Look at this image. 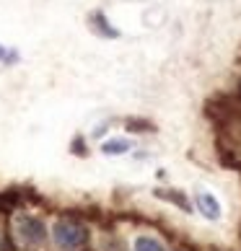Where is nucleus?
I'll return each mask as SVG.
<instances>
[{"mask_svg": "<svg viewBox=\"0 0 241 251\" xmlns=\"http://www.w3.org/2000/svg\"><path fill=\"white\" fill-rule=\"evenodd\" d=\"M52 236H54L57 249H62V251H78L80 246H86L88 230H86V226H80L78 220H68V218H65V220L54 223Z\"/></svg>", "mask_w": 241, "mask_h": 251, "instance_id": "nucleus-1", "label": "nucleus"}, {"mask_svg": "<svg viewBox=\"0 0 241 251\" xmlns=\"http://www.w3.org/2000/svg\"><path fill=\"white\" fill-rule=\"evenodd\" d=\"M94 24H99V31L104 34V36H112V39H114V36H119L117 29H109V21L104 18V13H94Z\"/></svg>", "mask_w": 241, "mask_h": 251, "instance_id": "nucleus-7", "label": "nucleus"}, {"mask_svg": "<svg viewBox=\"0 0 241 251\" xmlns=\"http://www.w3.org/2000/svg\"><path fill=\"white\" fill-rule=\"evenodd\" d=\"M197 207H200V212L208 220H218L220 218V202L213 197L210 192H200L197 194Z\"/></svg>", "mask_w": 241, "mask_h": 251, "instance_id": "nucleus-3", "label": "nucleus"}, {"mask_svg": "<svg viewBox=\"0 0 241 251\" xmlns=\"http://www.w3.org/2000/svg\"><path fill=\"white\" fill-rule=\"evenodd\" d=\"M135 251H166L159 241L156 238H151V236H140L135 241Z\"/></svg>", "mask_w": 241, "mask_h": 251, "instance_id": "nucleus-6", "label": "nucleus"}, {"mask_svg": "<svg viewBox=\"0 0 241 251\" xmlns=\"http://www.w3.org/2000/svg\"><path fill=\"white\" fill-rule=\"evenodd\" d=\"M130 148H133V143L125 140V137H114V140H107L104 145H101V153H107V155H122L127 153Z\"/></svg>", "mask_w": 241, "mask_h": 251, "instance_id": "nucleus-5", "label": "nucleus"}, {"mask_svg": "<svg viewBox=\"0 0 241 251\" xmlns=\"http://www.w3.org/2000/svg\"><path fill=\"white\" fill-rule=\"evenodd\" d=\"M156 197H159V200H169V202H174V204H177V207H182L184 212H192V204H189V200L187 197H184V192H179V189H159V192H156Z\"/></svg>", "mask_w": 241, "mask_h": 251, "instance_id": "nucleus-4", "label": "nucleus"}, {"mask_svg": "<svg viewBox=\"0 0 241 251\" xmlns=\"http://www.w3.org/2000/svg\"><path fill=\"white\" fill-rule=\"evenodd\" d=\"M16 238L24 246H42L44 238H47V230H44L42 220H36L31 215H18L16 218Z\"/></svg>", "mask_w": 241, "mask_h": 251, "instance_id": "nucleus-2", "label": "nucleus"}, {"mask_svg": "<svg viewBox=\"0 0 241 251\" xmlns=\"http://www.w3.org/2000/svg\"><path fill=\"white\" fill-rule=\"evenodd\" d=\"M3 57H5V47L0 44V60H3Z\"/></svg>", "mask_w": 241, "mask_h": 251, "instance_id": "nucleus-9", "label": "nucleus"}, {"mask_svg": "<svg viewBox=\"0 0 241 251\" xmlns=\"http://www.w3.org/2000/svg\"><path fill=\"white\" fill-rule=\"evenodd\" d=\"M127 127H133V132H148V129H153V125L145 122V119H127Z\"/></svg>", "mask_w": 241, "mask_h": 251, "instance_id": "nucleus-8", "label": "nucleus"}]
</instances>
